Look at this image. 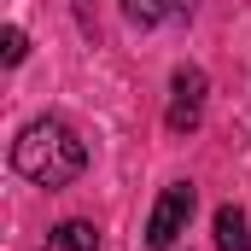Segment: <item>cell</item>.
I'll list each match as a JSON object with an SVG mask.
<instances>
[{
	"label": "cell",
	"mask_w": 251,
	"mask_h": 251,
	"mask_svg": "<svg viewBox=\"0 0 251 251\" xmlns=\"http://www.w3.org/2000/svg\"><path fill=\"white\" fill-rule=\"evenodd\" d=\"M47 251H100V228L94 222H59L47 234Z\"/></svg>",
	"instance_id": "5"
},
{
	"label": "cell",
	"mask_w": 251,
	"mask_h": 251,
	"mask_svg": "<svg viewBox=\"0 0 251 251\" xmlns=\"http://www.w3.org/2000/svg\"><path fill=\"white\" fill-rule=\"evenodd\" d=\"M12 170L35 187H70L82 170H88V146L76 140V128L59 117H35L12 140Z\"/></svg>",
	"instance_id": "1"
},
{
	"label": "cell",
	"mask_w": 251,
	"mask_h": 251,
	"mask_svg": "<svg viewBox=\"0 0 251 251\" xmlns=\"http://www.w3.org/2000/svg\"><path fill=\"white\" fill-rule=\"evenodd\" d=\"M0 53H6V64L24 59V29H6V47H0Z\"/></svg>",
	"instance_id": "7"
},
{
	"label": "cell",
	"mask_w": 251,
	"mask_h": 251,
	"mask_svg": "<svg viewBox=\"0 0 251 251\" xmlns=\"http://www.w3.org/2000/svg\"><path fill=\"white\" fill-rule=\"evenodd\" d=\"M123 12L134 24H158V18H164V0H123Z\"/></svg>",
	"instance_id": "6"
},
{
	"label": "cell",
	"mask_w": 251,
	"mask_h": 251,
	"mask_svg": "<svg viewBox=\"0 0 251 251\" xmlns=\"http://www.w3.org/2000/svg\"><path fill=\"white\" fill-rule=\"evenodd\" d=\"M204 70H193V64H181L176 70V82H170V128L176 134H187V128H199V117H204Z\"/></svg>",
	"instance_id": "3"
},
{
	"label": "cell",
	"mask_w": 251,
	"mask_h": 251,
	"mask_svg": "<svg viewBox=\"0 0 251 251\" xmlns=\"http://www.w3.org/2000/svg\"><path fill=\"white\" fill-rule=\"evenodd\" d=\"M193 204H199V193H193L187 181L164 187L158 210H152V222H146V246H152V251H170L176 240H181V234H187V222H193Z\"/></svg>",
	"instance_id": "2"
},
{
	"label": "cell",
	"mask_w": 251,
	"mask_h": 251,
	"mask_svg": "<svg viewBox=\"0 0 251 251\" xmlns=\"http://www.w3.org/2000/svg\"><path fill=\"white\" fill-rule=\"evenodd\" d=\"M216 251H251V216L240 204L216 210Z\"/></svg>",
	"instance_id": "4"
},
{
	"label": "cell",
	"mask_w": 251,
	"mask_h": 251,
	"mask_svg": "<svg viewBox=\"0 0 251 251\" xmlns=\"http://www.w3.org/2000/svg\"><path fill=\"white\" fill-rule=\"evenodd\" d=\"M170 6H181V12H193V0H170Z\"/></svg>",
	"instance_id": "8"
}]
</instances>
